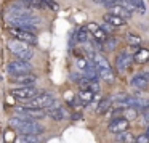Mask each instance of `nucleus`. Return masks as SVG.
Wrapping results in <instances>:
<instances>
[{
  "instance_id": "obj_28",
  "label": "nucleus",
  "mask_w": 149,
  "mask_h": 143,
  "mask_svg": "<svg viewBox=\"0 0 149 143\" xmlns=\"http://www.w3.org/2000/svg\"><path fill=\"white\" fill-rule=\"evenodd\" d=\"M42 2H43V7H48L50 10H53V11L58 10V4H55L53 0H42Z\"/></svg>"
},
{
  "instance_id": "obj_16",
  "label": "nucleus",
  "mask_w": 149,
  "mask_h": 143,
  "mask_svg": "<svg viewBox=\"0 0 149 143\" xmlns=\"http://www.w3.org/2000/svg\"><path fill=\"white\" fill-rule=\"evenodd\" d=\"M133 61L135 63H148L149 61V50L148 48H139L138 52L133 55Z\"/></svg>"
},
{
  "instance_id": "obj_27",
  "label": "nucleus",
  "mask_w": 149,
  "mask_h": 143,
  "mask_svg": "<svg viewBox=\"0 0 149 143\" xmlns=\"http://www.w3.org/2000/svg\"><path fill=\"white\" fill-rule=\"evenodd\" d=\"M37 142V137L36 135H27V133H24V137H21V138L16 140V143H36Z\"/></svg>"
},
{
  "instance_id": "obj_1",
  "label": "nucleus",
  "mask_w": 149,
  "mask_h": 143,
  "mask_svg": "<svg viewBox=\"0 0 149 143\" xmlns=\"http://www.w3.org/2000/svg\"><path fill=\"white\" fill-rule=\"evenodd\" d=\"M10 125L16 129L19 133H27V135H39L43 132V129L37 122L29 119H21V117H13L10 119Z\"/></svg>"
},
{
  "instance_id": "obj_26",
  "label": "nucleus",
  "mask_w": 149,
  "mask_h": 143,
  "mask_svg": "<svg viewBox=\"0 0 149 143\" xmlns=\"http://www.w3.org/2000/svg\"><path fill=\"white\" fill-rule=\"evenodd\" d=\"M127 43H128V45H133V47H139L141 37L135 36V34H128V36H127Z\"/></svg>"
},
{
  "instance_id": "obj_18",
  "label": "nucleus",
  "mask_w": 149,
  "mask_h": 143,
  "mask_svg": "<svg viewBox=\"0 0 149 143\" xmlns=\"http://www.w3.org/2000/svg\"><path fill=\"white\" fill-rule=\"evenodd\" d=\"M77 98H79V101H80L82 104H88L95 98V93H93V92H90V90H85V88H80Z\"/></svg>"
},
{
  "instance_id": "obj_2",
  "label": "nucleus",
  "mask_w": 149,
  "mask_h": 143,
  "mask_svg": "<svg viewBox=\"0 0 149 143\" xmlns=\"http://www.w3.org/2000/svg\"><path fill=\"white\" fill-rule=\"evenodd\" d=\"M8 47H10L11 53L13 55H16L19 60H24V61H29V60H32L34 56V52L32 48L29 47V43L23 42V40H11L10 43H8Z\"/></svg>"
},
{
  "instance_id": "obj_9",
  "label": "nucleus",
  "mask_w": 149,
  "mask_h": 143,
  "mask_svg": "<svg viewBox=\"0 0 149 143\" xmlns=\"http://www.w3.org/2000/svg\"><path fill=\"white\" fill-rule=\"evenodd\" d=\"M128 119L125 117H114L109 124V132L112 133H120V132H125L128 129Z\"/></svg>"
},
{
  "instance_id": "obj_21",
  "label": "nucleus",
  "mask_w": 149,
  "mask_h": 143,
  "mask_svg": "<svg viewBox=\"0 0 149 143\" xmlns=\"http://www.w3.org/2000/svg\"><path fill=\"white\" fill-rule=\"evenodd\" d=\"M116 47H117V39H114V37H107L103 42V50H106V52H112Z\"/></svg>"
},
{
  "instance_id": "obj_11",
  "label": "nucleus",
  "mask_w": 149,
  "mask_h": 143,
  "mask_svg": "<svg viewBox=\"0 0 149 143\" xmlns=\"http://www.w3.org/2000/svg\"><path fill=\"white\" fill-rule=\"evenodd\" d=\"M132 87L138 90H146L149 87V72H141L132 79Z\"/></svg>"
},
{
  "instance_id": "obj_5",
  "label": "nucleus",
  "mask_w": 149,
  "mask_h": 143,
  "mask_svg": "<svg viewBox=\"0 0 149 143\" xmlns=\"http://www.w3.org/2000/svg\"><path fill=\"white\" fill-rule=\"evenodd\" d=\"M16 113L18 117H21V119H42V117L47 116V113H43V109H37V108H31V106H18L16 108Z\"/></svg>"
},
{
  "instance_id": "obj_6",
  "label": "nucleus",
  "mask_w": 149,
  "mask_h": 143,
  "mask_svg": "<svg viewBox=\"0 0 149 143\" xmlns=\"http://www.w3.org/2000/svg\"><path fill=\"white\" fill-rule=\"evenodd\" d=\"M43 93L42 90L32 87V85H26V87H18V88H11V95L19 100H29V98H34L37 95Z\"/></svg>"
},
{
  "instance_id": "obj_29",
  "label": "nucleus",
  "mask_w": 149,
  "mask_h": 143,
  "mask_svg": "<svg viewBox=\"0 0 149 143\" xmlns=\"http://www.w3.org/2000/svg\"><path fill=\"white\" fill-rule=\"evenodd\" d=\"M135 143H149V137L148 135H139V137H136Z\"/></svg>"
},
{
  "instance_id": "obj_13",
  "label": "nucleus",
  "mask_w": 149,
  "mask_h": 143,
  "mask_svg": "<svg viewBox=\"0 0 149 143\" xmlns=\"http://www.w3.org/2000/svg\"><path fill=\"white\" fill-rule=\"evenodd\" d=\"M36 81H37V77L32 76V74L13 76V77H11V82H15V84H23V85H32Z\"/></svg>"
},
{
  "instance_id": "obj_3",
  "label": "nucleus",
  "mask_w": 149,
  "mask_h": 143,
  "mask_svg": "<svg viewBox=\"0 0 149 143\" xmlns=\"http://www.w3.org/2000/svg\"><path fill=\"white\" fill-rule=\"evenodd\" d=\"M23 101H26V106L37 108V109H47V108H52L55 104V97L50 93H40L34 98L23 100Z\"/></svg>"
},
{
  "instance_id": "obj_23",
  "label": "nucleus",
  "mask_w": 149,
  "mask_h": 143,
  "mask_svg": "<svg viewBox=\"0 0 149 143\" xmlns=\"http://www.w3.org/2000/svg\"><path fill=\"white\" fill-rule=\"evenodd\" d=\"M133 106L139 109H149V98H135Z\"/></svg>"
},
{
  "instance_id": "obj_17",
  "label": "nucleus",
  "mask_w": 149,
  "mask_h": 143,
  "mask_svg": "<svg viewBox=\"0 0 149 143\" xmlns=\"http://www.w3.org/2000/svg\"><path fill=\"white\" fill-rule=\"evenodd\" d=\"M50 117H53V119H56V121H61V119H66L68 117V113H66V109L64 108H59V106H56V108H53V109H50L48 113Z\"/></svg>"
},
{
  "instance_id": "obj_10",
  "label": "nucleus",
  "mask_w": 149,
  "mask_h": 143,
  "mask_svg": "<svg viewBox=\"0 0 149 143\" xmlns=\"http://www.w3.org/2000/svg\"><path fill=\"white\" fill-rule=\"evenodd\" d=\"M132 60H133L132 55H128L127 52H122L120 55H117V58H116V68L119 69L120 72H125L127 69L130 68V64H132Z\"/></svg>"
},
{
  "instance_id": "obj_14",
  "label": "nucleus",
  "mask_w": 149,
  "mask_h": 143,
  "mask_svg": "<svg viewBox=\"0 0 149 143\" xmlns=\"http://www.w3.org/2000/svg\"><path fill=\"white\" fill-rule=\"evenodd\" d=\"M96 72H98V77H101L103 81L109 82V84L114 82V72L111 69V66H107V68H98Z\"/></svg>"
},
{
  "instance_id": "obj_4",
  "label": "nucleus",
  "mask_w": 149,
  "mask_h": 143,
  "mask_svg": "<svg viewBox=\"0 0 149 143\" xmlns=\"http://www.w3.org/2000/svg\"><path fill=\"white\" fill-rule=\"evenodd\" d=\"M10 34L15 36V39L23 40V42L29 43V45H36L37 43V36L34 32H31L29 29H24V27H10Z\"/></svg>"
},
{
  "instance_id": "obj_22",
  "label": "nucleus",
  "mask_w": 149,
  "mask_h": 143,
  "mask_svg": "<svg viewBox=\"0 0 149 143\" xmlns=\"http://www.w3.org/2000/svg\"><path fill=\"white\" fill-rule=\"evenodd\" d=\"M136 116H138V108L135 106H127L125 111H123V117L125 119H136Z\"/></svg>"
},
{
  "instance_id": "obj_30",
  "label": "nucleus",
  "mask_w": 149,
  "mask_h": 143,
  "mask_svg": "<svg viewBox=\"0 0 149 143\" xmlns=\"http://www.w3.org/2000/svg\"><path fill=\"white\" fill-rule=\"evenodd\" d=\"M144 111H146V113H144V119L149 122V109H144Z\"/></svg>"
},
{
  "instance_id": "obj_20",
  "label": "nucleus",
  "mask_w": 149,
  "mask_h": 143,
  "mask_svg": "<svg viewBox=\"0 0 149 143\" xmlns=\"http://www.w3.org/2000/svg\"><path fill=\"white\" fill-rule=\"evenodd\" d=\"M88 37H90V32L87 31V27H79L77 32H75V39L79 42H87Z\"/></svg>"
},
{
  "instance_id": "obj_8",
  "label": "nucleus",
  "mask_w": 149,
  "mask_h": 143,
  "mask_svg": "<svg viewBox=\"0 0 149 143\" xmlns=\"http://www.w3.org/2000/svg\"><path fill=\"white\" fill-rule=\"evenodd\" d=\"M85 27H87V31L90 32V36L93 37V39L96 40L98 43H103L104 40L107 39V34H106V31H104L103 27H100L96 23H88Z\"/></svg>"
},
{
  "instance_id": "obj_12",
  "label": "nucleus",
  "mask_w": 149,
  "mask_h": 143,
  "mask_svg": "<svg viewBox=\"0 0 149 143\" xmlns=\"http://www.w3.org/2000/svg\"><path fill=\"white\" fill-rule=\"evenodd\" d=\"M104 23L112 27H122L127 24V20L122 16H117V15H112V13H106L104 15Z\"/></svg>"
},
{
  "instance_id": "obj_25",
  "label": "nucleus",
  "mask_w": 149,
  "mask_h": 143,
  "mask_svg": "<svg viewBox=\"0 0 149 143\" xmlns=\"http://www.w3.org/2000/svg\"><path fill=\"white\" fill-rule=\"evenodd\" d=\"M127 2H128L133 8H136L139 13H146V5H144L143 0H127Z\"/></svg>"
},
{
  "instance_id": "obj_19",
  "label": "nucleus",
  "mask_w": 149,
  "mask_h": 143,
  "mask_svg": "<svg viewBox=\"0 0 149 143\" xmlns=\"http://www.w3.org/2000/svg\"><path fill=\"white\" fill-rule=\"evenodd\" d=\"M111 104H112V100H111V98H103V100L98 103V106H96L98 114H106L107 111H109Z\"/></svg>"
},
{
  "instance_id": "obj_24",
  "label": "nucleus",
  "mask_w": 149,
  "mask_h": 143,
  "mask_svg": "<svg viewBox=\"0 0 149 143\" xmlns=\"http://www.w3.org/2000/svg\"><path fill=\"white\" fill-rule=\"evenodd\" d=\"M117 140H119L120 143H133V142H135V137H133L130 132H127V130H125V132H120L119 133V138H117Z\"/></svg>"
},
{
  "instance_id": "obj_7",
  "label": "nucleus",
  "mask_w": 149,
  "mask_h": 143,
  "mask_svg": "<svg viewBox=\"0 0 149 143\" xmlns=\"http://www.w3.org/2000/svg\"><path fill=\"white\" fill-rule=\"evenodd\" d=\"M31 64L24 60H19V61H11L10 64L7 66L8 74L11 76H23V74H29L31 72Z\"/></svg>"
},
{
  "instance_id": "obj_15",
  "label": "nucleus",
  "mask_w": 149,
  "mask_h": 143,
  "mask_svg": "<svg viewBox=\"0 0 149 143\" xmlns=\"http://www.w3.org/2000/svg\"><path fill=\"white\" fill-rule=\"evenodd\" d=\"M109 8H111V13L112 15H117V16H122V18H130V15H132V11L127 10L125 7H122V5H119V4L112 5V7H109Z\"/></svg>"
},
{
  "instance_id": "obj_31",
  "label": "nucleus",
  "mask_w": 149,
  "mask_h": 143,
  "mask_svg": "<svg viewBox=\"0 0 149 143\" xmlns=\"http://www.w3.org/2000/svg\"><path fill=\"white\" fill-rule=\"evenodd\" d=\"M146 135H148V137H149V127H148V130H146Z\"/></svg>"
}]
</instances>
